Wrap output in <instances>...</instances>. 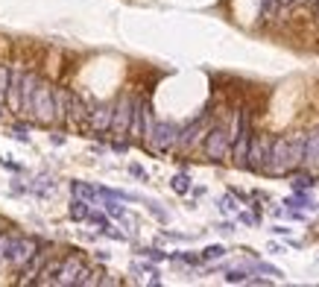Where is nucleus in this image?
<instances>
[{"label": "nucleus", "mask_w": 319, "mask_h": 287, "mask_svg": "<svg viewBox=\"0 0 319 287\" xmlns=\"http://www.w3.org/2000/svg\"><path fill=\"white\" fill-rule=\"evenodd\" d=\"M30 112L35 115L38 123H53L56 120V91L47 85V82H38L35 94H32Z\"/></svg>", "instance_id": "nucleus-1"}, {"label": "nucleus", "mask_w": 319, "mask_h": 287, "mask_svg": "<svg viewBox=\"0 0 319 287\" xmlns=\"http://www.w3.org/2000/svg\"><path fill=\"white\" fill-rule=\"evenodd\" d=\"M82 276H85V264H82V258H64L62 261V270H59V276H56V282L53 285H82Z\"/></svg>", "instance_id": "nucleus-2"}, {"label": "nucleus", "mask_w": 319, "mask_h": 287, "mask_svg": "<svg viewBox=\"0 0 319 287\" xmlns=\"http://www.w3.org/2000/svg\"><path fill=\"white\" fill-rule=\"evenodd\" d=\"M38 249H41V243H38L35 237H21V240H15V246H12V252H9V264H12V267H24Z\"/></svg>", "instance_id": "nucleus-3"}, {"label": "nucleus", "mask_w": 319, "mask_h": 287, "mask_svg": "<svg viewBox=\"0 0 319 287\" xmlns=\"http://www.w3.org/2000/svg\"><path fill=\"white\" fill-rule=\"evenodd\" d=\"M47 255H50V249L41 246V249L24 264V279H21V285H35V276H41V270H44V258Z\"/></svg>", "instance_id": "nucleus-4"}, {"label": "nucleus", "mask_w": 319, "mask_h": 287, "mask_svg": "<svg viewBox=\"0 0 319 287\" xmlns=\"http://www.w3.org/2000/svg\"><path fill=\"white\" fill-rule=\"evenodd\" d=\"M15 240H18L15 234H3V237H0V261H3V258H9L12 246H15Z\"/></svg>", "instance_id": "nucleus-5"}]
</instances>
